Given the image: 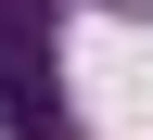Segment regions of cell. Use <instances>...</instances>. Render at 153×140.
<instances>
[{
	"label": "cell",
	"instance_id": "obj_2",
	"mask_svg": "<svg viewBox=\"0 0 153 140\" xmlns=\"http://www.w3.org/2000/svg\"><path fill=\"white\" fill-rule=\"evenodd\" d=\"M102 13H128V26H153V0H102Z\"/></svg>",
	"mask_w": 153,
	"mask_h": 140
},
{
	"label": "cell",
	"instance_id": "obj_1",
	"mask_svg": "<svg viewBox=\"0 0 153 140\" xmlns=\"http://www.w3.org/2000/svg\"><path fill=\"white\" fill-rule=\"evenodd\" d=\"M0 140H64V0H0Z\"/></svg>",
	"mask_w": 153,
	"mask_h": 140
},
{
	"label": "cell",
	"instance_id": "obj_3",
	"mask_svg": "<svg viewBox=\"0 0 153 140\" xmlns=\"http://www.w3.org/2000/svg\"><path fill=\"white\" fill-rule=\"evenodd\" d=\"M64 140H76V127H64Z\"/></svg>",
	"mask_w": 153,
	"mask_h": 140
}]
</instances>
